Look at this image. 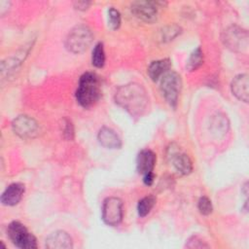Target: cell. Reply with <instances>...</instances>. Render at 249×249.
Returning <instances> with one entry per match:
<instances>
[{
    "instance_id": "cell-1",
    "label": "cell",
    "mask_w": 249,
    "mask_h": 249,
    "mask_svg": "<svg viewBox=\"0 0 249 249\" xmlns=\"http://www.w3.org/2000/svg\"><path fill=\"white\" fill-rule=\"evenodd\" d=\"M116 103L132 117H141L147 109L149 97L145 89L136 83L121 86L115 93Z\"/></svg>"
},
{
    "instance_id": "cell-2",
    "label": "cell",
    "mask_w": 249,
    "mask_h": 249,
    "mask_svg": "<svg viewBox=\"0 0 249 249\" xmlns=\"http://www.w3.org/2000/svg\"><path fill=\"white\" fill-rule=\"evenodd\" d=\"M76 99L84 108H89L94 105L101 96L100 82L95 73L86 72L79 80L76 90Z\"/></svg>"
},
{
    "instance_id": "cell-3",
    "label": "cell",
    "mask_w": 249,
    "mask_h": 249,
    "mask_svg": "<svg viewBox=\"0 0 249 249\" xmlns=\"http://www.w3.org/2000/svg\"><path fill=\"white\" fill-rule=\"evenodd\" d=\"M93 39L91 30L85 24L75 26L67 35L65 46L67 50L74 53H81L85 52L90 45Z\"/></svg>"
},
{
    "instance_id": "cell-4",
    "label": "cell",
    "mask_w": 249,
    "mask_h": 249,
    "mask_svg": "<svg viewBox=\"0 0 249 249\" xmlns=\"http://www.w3.org/2000/svg\"><path fill=\"white\" fill-rule=\"evenodd\" d=\"M8 235L11 241L18 248L21 249H34L37 248V241L35 236L27 231L24 225L20 222H12L7 229Z\"/></svg>"
},
{
    "instance_id": "cell-5",
    "label": "cell",
    "mask_w": 249,
    "mask_h": 249,
    "mask_svg": "<svg viewBox=\"0 0 249 249\" xmlns=\"http://www.w3.org/2000/svg\"><path fill=\"white\" fill-rule=\"evenodd\" d=\"M181 88V77L174 71H168L160 78V90L165 100L172 107H175L177 104Z\"/></svg>"
},
{
    "instance_id": "cell-6",
    "label": "cell",
    "mask_w": 249,
    "mask_h": 249,
    "mask_svg": "<svg viewBox=\"0 0 249 249\" xmlns=\"http://www.w3.org/2000/svg\"><path fill=\"white\" fill-rule=\"evenodd\" d=\"M225 46L231 51L245 52L248 48V33L238 26L227 28L222 36Z\"/></svg>"
},
{
    "instance_id": "cell-7",
    "label": "cell",
    "mask_w": 249,
    "mask_h": 249,
    "mask_svg": "<svg viewBox=\"0 0 249 249\" xmlns=\"http://www.w3.org/2000/svg\"><path fill=\"white\" fill-rule=\"evenodd\" d=\"M123 201L116 196L107 197L102 204V220L108 226H118L123 220Z\"/></svg>"
},
{
    "instance_id": "cell-8",
    "label": "cell",
    "mask_w": 249,
    "mask_h": 249,
    "mask_svg": "<svg viewBox=\"0 0 249 249\" xmlns=\"http://www.w3.org/2000/svg\"><path fill=\"white\" fill-rule=\"evenodd\" d=\"M12 127L14 132L23 139L33 138L39 132L38 123L26 115H20L17 117L12 123Z\"/></svg>"
},
{
    "instance_id": "cell-9",
    "label": "cell",
    "mask_w": 249,
    "mask_h": 249,
    "mask_svg": "<svg viewBox=\"0 0 249 249\" xmlns=\"http://www.w3.org/2000/svg\"><path fill=\"white\" fill-rule=\"evenodd\" d=\"M160 2L136 1L131 4V13L145 22H154L158 17V8Z\"/></svg>"
},
{
    "instance_id": "cell-10",
    "label": "cell",
    "mask_w": 249,
    "mask_h": 249,
    "mask_svg": "<svg viewBox=\"0 0 249 249\" xmlns=\"http://www.w3.org/2000/svg\"><path fill=\"white\" fill-rule=\"evenodd\" d=\"M46 247L50 249H68L73 247L72 238L63 231L52 232L46 238Z\"/></svg>"
},
{
    "instance_id": "cell-11",
    "label": "cell",
    "mask_w": 249,
    "mask_h": 249,
    "mask_svg": "<svg viewBox=\"0 0 249 249\" xmlns=\"http://www.w3.org/2000/svg\"><path fill=\"white\" fill-rule=\"evenodd\" d=\"M157 160L156 154L149 150V149H144L142 150L136 159V167L138 173L145 175L147 173L153 172V169L155 167Z\"/></svg>"
},
{
    "instance_id": "cell-12",
    "label": "cell",
    "mask_w": 249,
    "mask_h": 249,
    "mask_svg": "<svg viewBox=\"0 0 249 249\" xmlns=\"http://www.w3.org/2000/svg\"><path fill=\"white\" fill-rule=\"evenodd\" d=\"M24 194V185L21 183H13L3 192L1 202L4 205L14 206L18 204Z\"/></svg>"
},
{
    "instance_id": "cell-13",
    "label": "cell",
    "mask_w": 249,
    "mask_h": 249,
    "mask_svg": "<svg viewBox=\"0 0 249 249\" xmlns=\"http://www.w3.org/2000/svg\"><path fill=\"white\" fill-rule=\"evenodd\" d=\"M249 81L247 74H239L235 76L231 82V89L232 94L239 100L247 102L249 98Z\"/></svg>"
},
{
    "instance_id": "cell-14",
    "label": "cell",
    "mask_w": 249,
    "mask_h": 249,
    "mask_svg": "<svg viewBox=\"0 0 249 249\" xmlns=\"http://www.w3.org/2000/svg\"><path fill=\"white\" fill-rule=\"evenodd\" d=\"M97 138L99 143L108 149H119L122 146V141L119 135L112 128L106 126L100 128Z\"/></svg>"
},
{
    "instance_id": "cell-15",
    "label": "cell",
    "mask_w": 249,
    "mask_h": 249,
    "mask_svg": "<svg viewBox=\"0 0 249 249\" xmlns=\"http://www.w3.org/2000/svg\"><path fill=\"white\" fill-rule=\"evenodd\" d=\"M171 159L173 161V165L175 169L182 175H188L193 170V163L190 157L184 153H180L179 151H174L171 148Z\"/></svg>"
},
{
    "instance_id": "cell-16",
    "label": "cell",
    "mask_w": 249,
    "mask_h": 249,
    "mask_svg": "<svg viewBox=\"0 0 249 249\" xmlns=\"http://www.w3.org/2000/svg\"><path fill=\"white\" fill-rule=\"evenodd\" d=\"M170 65L171 62L168 58L153 61L148 67V75L154 82H156L160 79L166 72L169 71Z\"/></svg>"
},
{
    "instance_id": "cell-17",
    "label": "cell",
    "mask_w": 249,
    "mask_h": 249,
    "mask_svg": "<svg viewBox=\"0 0 249 249\" xmlns=\"http://www.w3.org/2000/svg\"><path fill=\"white\" fill-rule=\"evenodd\" d=\"M210 126H211V129L213 130V132H215L217 135H223V134H225V132L228 129L229 123H228L227 118L224 115L217 114V115L213 116Z\"/></svg>"
},
{
    "instance_id": "cell-18",
    "label": "cell",
    "mask_w": 249,
    "mask_h": 249,
    "mask_svg": "<svg viewBox=\"0 0 249 249\" xmlns=\"http://www.w3.org/2000/svg\"><path fill=\"white\" fill-rule=\"evenodd\" d=\"M202 62H203V53L201 48L197 47L196 50L193 51V53L189 56L186 67L189 71H195L202 64Z\"/></svg>"
},
{
    "instance_id": "cell-19",
    "label": "cell",
    "mask_w": 249,
    "mask_h": 249,
    "mask_svg": "<svg viewBox=\"0 0 249 249\" xmlns=\"http://www.w3.org/2000/svg\"><path fill=\"white\" fill-rule=\"evenodd\" d=\"M156 203V197L154 196H147L141 198L137 204V212L140 217H145L150 213Z\"/></svg>"
},
{
    "instance_id": "cell-20",
    "label": "cell",
    "mask_w": 249,
    "mask_h": 249,
    "mask_svg": "<svg viewBox=\"0 0 249 249\" xmlns=\"http://www.w3.org/2000/svg\"><path fill=\"white\" fill-rule=\"evenodd\" d=\"M91 63L97 68H101L105 63V53L102 43H97L91 53Z\"/></svg>"
},
{
    "instance_id": "cell-21",
    "label": "cell",
    "mask_w": 249,
    "mask_h": 249,
    "mask_svg": "<svg viewBox=\"0 0 249 249\" xmlns=\"http://www.w3.org/2000/svg\"><path fill=\"white\" fill-rule=\"evenodd\" d=\"M108 23L113 30H116L121 25V15L118 10L110 8L108 11Z\"/></svg>"
},
{
    "instance_id": "cell-22",
    "label": "cell",
    "mask_w": 249,
    "mask_h": 249,
    "mask_svg": "<svg viewBox=\"0 0 249 249\" xmlns=\"http://www.w3.org/2000/svg\"><path fill=\"white\" fill-rule=\"evenodd\" d=\"M197 208L202 215H209L213 210L211 200L205 196H203L199 198L198 203H197Z\"/></svg>"
},
{
    "instance_id": "cell-23",
    "label": "cell",
    "mask_w": 249,
    "mask_h": 249,
    "mask_svg": "<svg viewBox=\"0 0 249 249\" xmlns=\"http://www.w3.org/2000/svg\"><path fill=\"white\" fill-rule=\"evenodd\" d=\"M181 32V28L178 25H170L162 30V38L164 40H172Z\"/></svg>"
},
{
    "instance_id": "cell-24",
    "label": "cell",
    "mask_w": 249,
    "mask_h": 249,
    "mask_svg": "<svg viewBox=\"0 0 249 249\" xmlns=\"http://www.w3.org/2000/svg\"><path fill=\"white\" fill-rule=\"evenodd\" d=\"M186 247L188 248H204V247H208V245L202 241L200 238H198L197 236H192L191 238L188 239L187 243H186Z\"/></svg>"
},
{
    "instance_id": "cell-25",
    "label": "cell",
    "mask_w": 249,
    "mask_h": 249,
    "mask_svg": "<svg viewBox=\"0 0 249 249\" xmlns=\"http://www.w3.org/2000/svg\"><path fill=\"white\" fill-rule=\"evenodd\" d=\"M63 134L66 139H72L74 135V129L71 122L67 119L64 120V125H63Z\"/></svg>"
},
{
    "instance_id": "cell-26",
    "label": "cell",
    "mask_w": 249,
    "mask_h": 249,
    "mask_svg": "<svg viewBox=\"0 0 249 249\" xmlns=\"http://www.w3.org/2000/svg\"><path fill=\"white\" fill-rule=\"evenodd\" d=\"M154 179H155V175H154L153 172H150V173H147V174L143 175V181H144V183H145L146 185H148V186H150V185L153 184Z\"/></svg>"
},
{
    "instance_id": "cell-27",
    "label": "cell",
    "mask_w": 249,
    "mask_h": 249,
    "mask_svg": "<svg viewBox=\"0 0 249 249\" xmlns=\"http://www.w3.org/2000/svg\"><path fill=\"white\" fill-rule=\"evenodd\" d=\"M90 5L89 2H86V1H78L74 3V6L76 9L78 10H86L89 8V6Z\"/></svg>"
},
{
    "instance_id": "cell-28",
    "label": "cell",
    "mask_w": 249,
    "mask_h": 249,
    "mask_svg": "<svg viewBox=\"0 0 249 249\" xmlns=\"http://www.w3.org/2000/svg\"><path fill=\"white\" fill-rule=\"evenodd\" d=\"M242 192L244 193V195H245V196H247V194H248V184H247V183H245V184H244Z\"/></svg>"
}]
</instances>
